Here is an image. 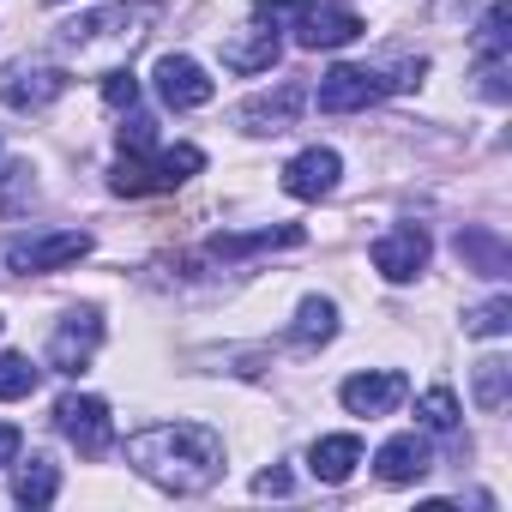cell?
<instances>
[{
    "instance_id": "1",
    "label": "cell",
    "mask_w": 512,
    "mask_h": 512,
    "mask_svg": "<svg viewBox=\"0 0 512 512\" xmlns=\"http://www.w3.org/2000/svg\"><path fill=\"white\" fill-rule=\"evenodd\" d=\"M127 470L163 494H205L223 476V434L205 422H151L121 446Z\"/></svg>"
},
{
    "instance_id": "2",
    "label": "cell",
    "mask_w": 512,
    "mask_h": 512,
    "mask_svg": "<svg viewBox=\"0 0 512 512\" xmlns=\"http://www.w3.org/2000/svg\"><path fill=\"white\" fill-rule=\"evenodd\" d=\"M157 13H163L157 0H109V7H91V13L67 19V25L55 31V49H61L67 61H79V67L115 73V67H127V55L151 37Z\"/></svg>"
},
{
    "instance_id": "3",
    "label": "cell",
    "mask_w": 512,
    "mask_h": 512,
    "mask_svg": "<svg viewBox=\"0 0 512 512\" xmlns=\"http://www.w3.org/2000/svg\"><path fill=\"white\" fill-rule=\"evenodd\" d=\"M253 13L272 19L278 31H296L302 49H344L368 31L350 0H253Z\"/></svg>"
},
{
    "instance_id": "4",
    "label": "cell",
    "mask_w": 512,
    "mask_h": 512,
    "mask_svg": "<svg viewBox=\"0 0 512 512\" xmlns=\"http://www.w3.org/2000/svg\"><path fill=\"white\" fill-rule=\"evenodd\" d=\"M422 73H428L422 55H416V61H398L392 73H386V67H332V73L320 79L314 103H320V115H356V109H374V103L392 97V91H416Z\"/></svg>"
},
{
    "instance_id": "5",
    "label": "cell",
    "mask_w": 512,
    "mask_h": 512,
    "mask_svg": "<svg viewBox=\"0 0 512 512\" xmlns=\"http://www.w3.org/2000/svg\"><path fill=\"white\" fill-rule=\"evenodd\" d=\"M199 169H205V151L199 145H139V151H121V163L109 169V193H121V199L175 193Z\"/></svg>"
},
{
    "instance_id": "6",
    "label": "cell",
    "mask_w": 512,
    "mask_h": 512,
    "mask_svg": "<svg viewBox=\"0 0 512 512\" xmlns=\"http://www.w3.org/2000/svg\"><path fill=\"white\" fill-rule=\"evenodd\" d=\"M55 434L79 452V458H103L115 446V416L97 392H61L55 398Z\"/></svg>"
},
{
    "instance_id": "7",
    "label": "cell",
    "mask_w": 512,
    "mask_h": 512,
    "mask_svg": "<svg viewBox=\"0 0 512 512\" xmlns=\"http://www.w3.org/2000/svg\"><path fill=\"white\" fill-rule=\"evenodd\" d=\"M85 253H91V235L85 229H49V235H13L7 241V266L25 272V278H43V272L79 266Z\"/></svg>"
},
{
    "instance_id": "8",
    "label": "cell",
    "mask_w": 512,
    "mask_h": 512,
    "mask_svg": "<svg viewBox=\"0 0 512 512\" xmlns=\"http://www.w3.org/2000/svg\"><path fill=\"white\" fill-rule=\"evenodd\" d=\"M368 260H374V272H380L386 284H416V278L428 272V260H434V241H428L422 223H392L386 235H374Z\"/></svg>"
},
{
    "instance_id": "9",
    "label": "cell",
    "mask_w": 512,
    "mask_h": 512,
    "mask_svg": "<svg viewBox=\"0 0 512 512\" xmlns=\"http://www.w3.org/2000/svg\"><path fill=\"white\" fill-rule=\"evenodd\" d=\"M67 85H73V73L61 67V61H7L0 67V103L7 109H49L55 97H67Z\"/></svg>"
},
{
    "instance_id": "10",
    "label": "cell",
    "mask_w": 512,
    "mask_h": 512,
    "mask_svg": "<svg viewBox=\"0 0 512 512\" xmlns=\"http://www.w3.org/2000/svg\"><path fill=\"white\" fill-rule=\"evenodd\" d=\"M97 350H103V314L97 308H73V314H61V326L49 338V368L55 374H85L97 362Z\"/></svg>"
},
{
    "instance_id": "11",
    "label": "cell",
    "mask_w": 512,
    "mask_h": 512,
    "mask_svg": "<svg viewBox=\"0 0 512 512\" xmlns=\"http://www.w3.org/2000/svg\"><path fill=\"white\" fill-rule=\"evenodd\" d=\"M151 85H157L163 109H175V115H187V109H205V103L217 97L211 73H205L193 55H163V61H157V73H151Z\"/></svg>"
},
{
    "instance_id": "12",
    "label": "cell",
    "mask_w": 512,
    "mask_h": 512,
    "mask_svg": "<svg viewBox=\"0 0 512 512\" xmlns=\"http://www.w3.org/2000/svg\"><path fill=\"white\" fill-rule=\"evenodd\" d=\"M410 398V380L398 374V368H368V374H350L344 386H338V404L350 410V416H392L398 404Z\"/></svg>"
},
{
    "instance_id": "13",
    "label": "cell",
    "mask_w": 512,
    "mask_h": 512,
    "mask_svg": "<svg viewBox=\"0 0 512 512\" xmlns=\"http://www.w3.org/2000/svg\"><path fill=\"white\" fill-rule=\"evenodd\" d=\"M278 55H284V37H278V25H272V19H260V13H253V25H241V31H229V37H223V67H229V73H241V79L272 73V67H278Z\"/></svg>"
},
{
    "instance_id": "14",
    "label": "cell",
    "mask_w": 512,
    "mask_h": 512,
    "mask_svg": "<svg viewBox=\"0 0 512 512\" xmlns=\"http://www.w3.org/2000/svg\"><path fill=\"white\" fill-rule=\"evenodd\" d=\"M338 175H344V157L332 145H308V151H296L284 163V193L314 205V199H332L338 193Z\"/></svg>"
},
{
    "instance_id": "15",
    "label": "cell",
    "mask_w": 512,
    "mask_h": 512,
    "mask_svg": "<svg viewBox=\"0 0 512 512\" xmlns=\"http://www.w3.org/2000/svg\"><path fill=\"white\" fill-rule=\"evenodd\" d=\"M302 103H308V91H302L296 79H284L278 91H253V97L235 109V121H241L247 133H290L296 115H302Z\"/></svg>"
},
{
    "instance_id": "16",
    "label": "cell",
    "mask_w": 512,
    "mask_h": 512,
    "mask_svg": "<svg viewBox=\"0 0 512 512\" xmlns=\"http://www.w3.org/2000/svg\"><path fill=\"white\" fill-rule=\"evenodd\" d=\"M428 470H434V446H428V434H392V440H380V452H374V476L392 482V488L422 482Z\"/></svg>"
},
{
    "instance_id": "17",
    "label": "cell",
    "mask_w": 512,
    "mask_h": 512,
    "mask_svg": "<svg viewBox=\"0 0 512 512\" xmlns=\"http://www.w3.org/2000/svg\"><path fill=\"white\" fill-rule=\"evenodd\" d=\"M308 229L302 223H278V229H253V235H211L205 253L211 260H247V253H272V247H302Z\"/></svg>"
},
{
    "instance_id": "18",
    "label": "cell",
    "mask_w": 512,
    "mask_h": 512,
    "mask_svg": "<svg viewBox=\"0 0 512 512\" xmlns=\"http://www.w3.org/2000/svg\"><path fill=\"white\" fill-rule=\"evenodd\" d=\"M356 464H362V440L356 434H320L314 446H308V470L320 476V482H350L356 476Z\"/></svg>"
},
{
    "instance_id": "19",
    "label": "cell",
    "mask_w": 512,
    "mask_h": 512,
    "mask_svg": "<svg viewBox=\"0 0 512 512\" xmlns=\"http://www.w3.org/2000/svg\"><path fill=\"white\" fill-rule=\"evenodd\" d=\"M458 260L470 266V272H482V278H506V266H512V247L494 235V229H482V223H470V229H458Z\"/></svg>"
},
{
    "instance_id": "20",
    "label": "cell",
    "mask_w": 512,
    "mask_h": 512,
    "mask_svg": "<svg viewBox=\"0 0 512 512\" xmlns=\"http://www.w3.org/2000/svg\"><path fill=\"white\" fill-rule=\"evenodd\" d=\"M338 338V302L332 296H302L296 320H290V344L296 350H326Z\"/></svg>"
},
{
    "instance_id": "21",
    "label": "cell",
    "mask_w": 512,
    "mask_h": 512,
    "mask_svg": "<svg viewBox=\"0 0 512 512\" xmlns=\"http://www.w3.org/2000/svg\"><path fill=\"white\" fill-rule=\"evenodd\" d=\"M55 494H61V470L43 458V452H31V458H13V500L19 506H55Z\"/></svg>"
},
{
    "instance_id": "22",
    "label": "cell",
    "mask_w": 512,
    "mask_h": 512,
    "mask_svg": "<svg viewBox=\"0 0 512 512\" xmlns=\"http://www.w3.org/2000/svg\"><path fill=\"white\" fill-rule=\"evenodd\" d=\"M470 398L482 410H506V398H512V362L506 356H482L470 368Z\"/></svg>"
},
{
    "instance_id": "23",
    "label": "cell",
    "mask_w": 512,
    "mask_h": 512,
    "mask_svg": "<svg viewBox=\"0 0 512 512\" xmlns=\"http://www.w3.org/2000/svg\"><path fill=\"white\" fill-rule=\"evenodd\" d=\"M37 386H43V368H37L31 356L0 350V404H19V398H31Z\"/></svg>"
},
{
    "instance_id": "24",
    "label": "cell",
    "mask_w": 512,
    "mask_h": 512,
    "mask_svg": "<svg viewBox=\"0 0 512 512\" xmlns=\"http://www.w3.org/2000/svg\"><path fill=\"white\" fill-rule=\"evenodd\" d=\"M512 7L506 0H494V7L482 13V25H476V61H506L512 55Z\"/></svg>"
},
{
    "instance_id": "25",
    "label": "cell",
    "mask_w": 512,
    "mask_h": 512,
    "mask_svg": "<svg viewBox=\"0 0 512 512\" xmlns=\"http://www.w3.org/2000/svg\"><path fill=\"white\" fill-rule=\"evenodd\" d=\"M31 199H37V169L31 163H7L0 169V217L31 211Z\"/></svg>"
},
{
    "instance_id": "26",
    "label": "cell",
    "mask_w": 512,
    "mask_h": 512,
    "mask_svg": "<svg viewBox=\"0 0 512 512\" xmlns=\"http://www.w3.org/2000/svg\"><path fill=\"white\" fill-rule=\"evenodd\" d=\"M416 416H422V428H428V434H452L464 410H458V398H452V386H428V392L416 398Z\"/></svg>"
},
{
    "instance_id": "27",
    "label": "cell",
    "mask_w": 512,
    "mask_h": 512,
    "mask_svg": "<svg viewBox=\"0 0 512 512\" xmlns=\"http://www.w3.org/2000/svg\"><path fill=\"white\" fill-rule=\"evenodd\" d=\"M464 332L470 338H506L512 332V296H488L482 308L464 314Z\"/></svg>"
},
{
    "instance_id": "28",
    "label": "cell",
    "mask_w": 512,
    "mask_h": 512,
    "mask_svg": "<svg viewBox=\"0 0 512 512\" xmlns=\"http://www.w3.org/2000/svg\"><path fill=\"white\" fill-rule=\"evenodd\" d=\"M476 79H482V97L488 103H506L512 97V85H506L512 79V55L506 61H476Z\"/></svg>"
},
{
    "instance_id": "29",
    "label": "cell",
    "mask_w": 512,
    "mask_h": 512,
    "mask_svg": "<svg viewBox=\"0 0 512 512\" xmlns=\"http://www.w3.org/2000/svg\"><path fill=\"white\" fill-rule=\"evenodd\" d=\"M103 103H109V109H133V103H139V79H133L127 67L103 73Z\"/></svg>"
},
{
    "instance_id": "30",
    "label": "cell",
    "mask_w": 512,
    "mask_h": 512,
    "mask_svg": "<svg viewBox=\"0 0 512 512\" xmlns=\"http://www.w3.org/2000/svg\"><path fill=\"white\" fill-rule=\"evenodd\" d=\"M253 494H290V470H260V476H253Z\"/></svg>"
},
{
    "instance_id": "31",
    "label": "cell",
    "mask_w": 512,
    "mask_h": 512,
    "mask_svg": "<svg viewBox=\"0 0 512 512\" xmlns=\"http://www.w3.org/2000/svg\"><path fill=\"white\" fill-rule=\"evenodd\" d=\"M19 446H25V434H19L13 422H0V470H7V464L19 458Z\"/></svg>"
},
{
    "instance_id": "32",
    "label": "cell",
    "mask_w": 512,
    "mask_h": 512,
    "mask_svg": "<svg viewBox=\"0 0 512 512\" xmlns=\"http://www.w3.org/2000/svg\"><path fill=\"white\" fill-rule=\"evenodd\" d=\"M0 326H7V320H0Z\"/></svg>"
}]
</instances>
